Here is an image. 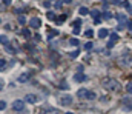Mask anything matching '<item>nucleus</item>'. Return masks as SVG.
Segmentation results:
<instances>
[{
  "label": "nucleus",
  "instance_id": "2",
  "mask_svg": "<svg viewBox=\"0 0 132 114\" xmlns=\"http://www.w3.org/2000/svg\"><path fill=\"white\" fill-rule=\"evenodd\" d=\"M118 65L121 66V68L132 66V56L131 54H123L121 57H118Z\"/></svg>",
  "mask_w": 132,
  "mask_h": 114
},
{
  "label": "nucleus",
  "instance_id": "12",
  "mask_svg": "<svg viewBox=\"0 0 132 114\" xmlns=\"http://www.w3.org/2000/svg\"><path fill=\"white\" fill-rule=\"evenodd\" d=\"M126 19H128V17H126L124 14H117V20H118L120 25H123L124 22H126Z\"/></svg>",
  "mask_w": 132,
  "mask_h": 114
},
{
  "label": "nucleus",
  "instance_id": "33",
  "mask_svg": "<svg viewBox=\"0 0 132 114\" xmlns=\"http://www.w3.org/2000/svg\"><path fill=\"white\" fill-rule=\"evenodd\" d=\"M126 26H128V29L132 32V20H128V25H126Z\"/></svg>",
  "mask_w": 132,
  "mask_h": 114
},
{
  "label": "nucleus",
  "instance_id": "11",
  "mask_svg": "<svg viewBox=\"0 0 132 114\" xmlns=\"http://www.w3.org/2000/svg\"><path fill=\"white\" fill-rule=\"evenodd\" d=\"M78 14L80 15H88V14H91V11L86 8V6H80L78 8Z\"/></svg>",
  "mask_w": 132,
  "mask_h": 114
},
{
  "label": "nucleus",
  "instance_id": "14",
  "mask_svg": "<svg viewBox=\"0 0 132 114\" xmlns=\"http://www.w3.org/2000/svg\"><path fill=\"white\" fill-rule=\"evenodd\" d=\"M109 37H111V42H114V43L118 40V34L117 32H111V34H109Z\"/></svg>",
  "mask_w": 132,
  "mask_h": 114
},
{
  "label": "nucleus",
  "instance_id": "17",
  "mask_svg": "<svg viewBox=\"0 0 132 114\" xmlns=\"http://www.w3.org/2000/svg\"><path fill=\"white\" fill-rule=\"evenodd\" d=\"M3 48H5V49H6V51H8V53H9V54H14V53H15V49H14L12 46H11V45H5V46H3Z\"/></svg>",
  "mask_w": 132,
  "mask_h": 114
},
{
  "label": "nucleus",
  "instance_id": "35",
  "mask_svg": "<svg viewBox=\"0 0 132 114\" xmlns=\"http://www.w3.org/2000/svg\"><path fill=\"white\" fill-rule=\"evenodd\" d=\"M59 34V31H51V34H49V39H52L54 36H57Z\"/></svg>",
  "mask_w": 132,
  "mask_h": 114
},
{
  "label": "nucleus",
  "instance_id": "7",
  "mask_svg": "<svg viewBox=\"0 0 132 114\" xmlns=\"http://www.w3.org/2000/svg\"><path fill=\"white\" fill-rule=\"evenodd\" d=\"M38 100H40V97L34 96V94H26V97H25V102H28V103H36Z\"/></svg>",
  "mask_w": 132,
  "mask_h": 114
},
{
  "label": "nucleus",
  "instance_id": "37",
  "mask_svg": "<svg viewBox=\"0 0 132 114\" xmlns=\"http://www.w3.org/2000/svg\"><path fill=\"white\" fill-rule=\"evenodd\" d=\"M43 6H45V8H49V6H51V3H49V0H46V2H43Z\"/></svg>",
  "mask_w": 132,
  "mask_h": 114
},
{
  "label": "nucleus",
  "instance_id": "26",
  "mask_svg": "<svg viewBox=\"0 0 132 114\" xmlns=\"http://www.w3.org/2000/svg\"><path fill=\"white\" fill-rule=\"evenodd\" d=\"M95 97H97V96H95L94 91H89V96H88V99H86V100H94Z\"/></svg>",
  "mask_w": 132,
  "mask_h": 114
},
{
  "label": "nucleus",
  "instance_id": "6",
  "mask_svg": "<svg viewBox=\"0 0 132 114\" xmlns=\"http://www.w3.org/2000/svg\"><path fill=\"white\" fill-rule=\"evenodd\" d=\"M77 96H78V99H88V96H89V89H86V88H80L77 91Z\"/></svg>",
  "mask_w": 132,
  "mask_h": 114
},
{
  "label": "nucleus",
  "instance_id": "40",
  "mask_svg": "<svg viewBox=\"0 0 132 114\" xmlns=\"http://www.w3.org/2000/svg\"><path fill=\"white\" fill-rule=\"evenodd\" d=\"M111 2H112V3H120L121 0H111Z\"/></svg>",
  "mask_w": 132,
  "mask_h": 114
},
{
  "label": "nucleus",
  "instance_id": "21",
  "mask_svg": "<svg viewBox=\"0 0 132 114\" xmlns=\"http://www.w3.org/2000/svg\"><path fill=\"white\" fill-rule=\"evenodd\" d=\"M92 48H94V43H92V42H88V43H84V49H86V51H91Z\"/></svg>",
  "mask_w": 132,
  "mask_h": 114
},
{
  "label": "nucleus",
  "instance_id": "29",
  "mask_svg": "<svg viewBox=\"0 0 132 114\" xmlns=\"http://www.w3.org/2000/svg\"><path fill=\"white\" fill-rule=\"evenodd\" d=\"M126 91H128L129 94H132V82H129L128 85H126Z\"/></svg>",
  "mask_w": 132,
  "mask_h": 114
},
{
  "label": "nucleus",
  "instance_id": "3",
  "mask_svg": "<svg viewBox=\"0 0 132 114\" xmlns=\"http://www.w3.org/2000/svg\"><path fill=\"white\" fill-rule=\"evenodd\" d=\"M72 103V96L71 94H63L61 97H60V105L61 106H68V105H71Z\"/></svg>",
  "mask_w": 132,
  "mask_h": 114
},
{
  "label": "nucleus",
  "instance_id": "20",
  "mask_svg": "<svg viewBox=\"0 0 132 114\" xmlns=\"http://www.w3.org/2000/svg\"><path fill=\"white\" fill-rule=\"evenodd\" d=\"M0 42H2L3 46H5V45H8V39H6V36H5V34H2V36H0Z\"/></svg>",
  "mask_w": 132,
  "mask_h": 114
},
{
  "label": "nucleus",
  "instance_id": "5",
  "mask_svg": "<svg viewBox=\"0 0 132 114\" xmlns=\"http://www.w3.org/2000/svg\"><path fill=\"white\" fill-rule=\"evenodd\" d=\"M29 25H31V28H34V29H38V28L42 26V20H40L38 17H32V19L29 20Z\"/></svg>",
  "mask_w": 132,
  "mask_h": 114
},
{
  "label": "nucleus",
  "instance_id": "22",
  "mask_svg": "<svg viewBox=\"0 0 132 114\" xmlns=\"http://www.w3.org/2000/svg\"><path fill=\"white\" fill-rule=\"evenodd\" d=\"M69 45L71 46H77V45H80V42L77 40V39H69Z\"/></svg>",
  "mask_w": 132,
  "mask_h": 114
},
{
  "label": "nucleus",
  "instance_id": "30",
  "mask_svg": "<svg viewBox=\"0 0 132 114\" xmlns=\"http://www.w3.org/2000/svg\"><path fill=\"white\" fill-rule=\"evenodd\" d=\"M124 6H126V9L129 11V14H132V5H129L128 2H124Z\"/></svg>",
  "mask_w": 132,
  "mask_h": 114
},
{
  "label": "nucleus",
  "instance_id": "23",
  "mask_svg": "<svg viewBox=\"0 0 132 114\" xmlns=\"http://www.w3.org/2000/svg\"><path fill=\"white\" fill-rule=\"evenodd\" d=\"M19 23H20V25H25V23H26V17H25V15H22V14L19 15Z\"/></svg>",
  "mask_w": 132,
  "mask_h": 114
},
{
  "label": "nucleus",
  "instance_id": "42",
  "mask_svg": "<svg viewBox=\"0 0 132 114\" xmlns=\"http://www.w3.org/2000/svg\"><path fill=\"white\" fill-rule=\"evenodd\" d=\"M66 114H74V113H66Z\"/></svg>",
  "mask_w": 132,
  "mask_h": 114
},
{
  "label": "nucleus",
  "instance_id": "19",
  "mask_svg": "<svg viewBox=\"0 0 132 114\" xmlns=\"http://www.w3.org/2000/svg\"><path fill=\"white\" fill-rule=\"evenodd\" d=\"M80 56V51L77 49V51H72V53H69V57L71 59H77V57Z\"/></svg>",
  "mask_w": 132,
  "mask_h": 114
},
{
  "label": "nucleus",
  "instance_id": "13",
  "mask_svg": "<svg viewBox=\"0 0 132 114\" xmlns=\"http://www.w3.org/2000/svg\"><path fill=\"white\" fill-rule=\"evenodd\" d=\"M91 15H92L94 19H101V14H100L98 9H92V11H91Z\"/></svg>",
  "mask_w": 132,
  "mask_h": 114
},
{
  "label": "nucleus",
  "instance_id": "8",
  "mask_svg": "<svg viewBox=\"0 0 132 114\" xmlns=\"http://www.w3.org/2000/svg\"><path fill=\"white\" fill-rule=\"evenodd\" d=\"M29 77H31L29 72H23V74H20V76H19L17 82H19V83H25V82H28V79H29Z\"/></svg>",
  "mask_w": 132,
  "mask_h": 114
},
{
  "label": "nucleus",
  "instance_id": "9",
  "mask_svg": "<svg viewBox=\"0 0 132 114\" xmlns=\"http://www.w3.org/2000/svg\"><path fill=\"white\" fill-rule=\"evenodd\" d=\"M74 80H75V82H83V80H86V76L83 74V71H78L75 76H74Z\"/></svg>",
  "mask_w": 132,
  "mask_h": 114
},
{
  "label": "nucleus",
  "instance_id": "31",
  "mask_svg": "<svg viewBox=\"0 0 132 114\" xmlns=\"http://www.w3.org/2000/svg\"><path fill=\"white\" fill-rule=\"evenodd\" d=\"M22 32H23V36H25V37H31V31H29V29H23Z\"/></svg>",
  "mask_w": 132,
  "mask_h": 114
},
{
  "label": "nucleus",
  "instance_id": "28",
  "mask_svg": "<svg viewBox=\"0 0 132 114\" xmlns=\"http://www.w3.org/2000/svg\"><path fill=\"white\" fill-rule=\"evenodd\" d=\"M6 102H5V100H2V102H0V110H2V111H5V110H6Z\"/></svg>",
  "mask_w": 132,
  "mask_h": 114
},
{
  "label": "nucleus",
  "instance_id": "1",
  "mask_svg": "<svg viewBox=\"0 0 132 114\" xmlns=\"http://www.w3.org/2000/svg\"><path fill=\"white\" fill-rule=\"evenodd\" d=\"M101 85L105 89H109V91H118L120 89V82H117L115 79H111V77H106L101 80Z\"/></svg>",
  "mask_w": 132,
  "mask_h": 114
},
{
  "label": "nucleus",
  "instance_id": "27",
  "mask_svg": "<svg viewBox=\"0 0 132 114\" xmlns=\"http://www.w3.org/2000/svg\"><path fill=\"white\" fill-rule=\"evenodd\" d=\"M84 36L88 37V39H91V37L94 36V31H92V29H88V31H84Z\"/></svg>",
  "mask_w": 132,
  "mask_h": 114
},
{
  "label": "nucleus",
  "instance_id": "39",
  "mask_svg": "<svg viewBox=\"0 0 132 114\" xmlns=\"http://www.w3.org/2000/svg\"><path fill=\"white\" fill-rule=\"evenodd\" d=\"M100 22H101V19H94V23L95 25H100Z\"/></svg>",
  "mask_w": 132,
  "mask_h": 114
},
{
  "label": "nucleus",
  "instance_id": "15",
  "mask_svg": "<svg viewBox=\"0 0 132 114\" xmlns=\"http://www.w3.org/2000/svg\"><path fill=\"white\" fill-rule=\"evenodd\" d=\"M103 19H105V20H111V19H112V13L105 11V13H103Z\"/></svg>",
  "mask_w": 132,
  "mask_h": 114
},
{
  "label": "nucleus",
  "instance_id": "34",
  "mask_svg": "<svg viewBox=\"0 0 132 114\" xmlns=\"http://www.w3.org/2000/svg\"><path fill=\"white\" fill-rule=\"evenodd\" d=\"M72 34H74V36H78V34H80V28H74Z\"/></svg>",
  "mask_w": 132,
  "mask_h": 114
},
{
  "label": "nucleus",
  "instance_id": "41",
  "mask_svg": "<svg viewBox=\"0 0 132 114\" xmlns=\"http://www.w3.org/2000/svg\"><path fill=\"white\" fill-rule=\"evenodd\" d=\"M63 2H65V3H71L72 0H63Z\"/></svg>",
  "mask_w": 132,
  "mask_h": 114
},
{
  "label": "nucleus",
  "instance_id": "16",
  "mask_svg": "<svg viewBox=\"0 0 132 114\" xmlns=\"http://www.w3.org/2000/svg\"><path fill=\"white\" fill-rule=\"evenodd\" d=\"M66 19H68V14H61V15L57 17V22H59V23H63V22H65Z\"/></svg>",
  "mask_w": 132,
  "mask_h": 114
},
{
  "label": "nucleus",
  "instance_id": "36",
  "mask_svg": "<svg viewBox=\"0 0 132 114\" xmlns=\"http://www.w3.org/2000/svg\"><path fill=\"white\" fill-rule=\"evenodd\" d=\"M11 2H12V0H3V6H8V5H11Z\"/></svg>",
  "mask_w": 132,
  "mask_h": 114
},
{
  "label": "nucleus",
  "instance_id": "25",
  "mask_svg": "<svg viewBox=\"0 0 132 114\" xmlns=\"http://www.w3.org/2000/svg\"><path fill=\"white\" fill-rule=\"evenodd\" d=\"M46 17H48L49 20H54V19H55V14L52 13V11H48V13H46Z\"/></svg>",
  "mask_w": 132,
  "mask_h": 114
},
{
  "label": "nucleus",
  "instance_id": "10",
  "mask_svg": "<svg viewBox=\"0 0 132 114\" xmlns=\"http://www.w3.org/2000/svg\"><path fill=\"white\" fill-rule=\"evenodd\" d=\"M109 36V29H106V28H101V29L98 31V37L100 39H106Z\"/></svg>",
  "mask_w": 132,
  "mask_h": 114
},
{
  "label": "nucleus",
  "instance_id": "18",
  "mask_svg": "<svg viewBox=\"0 0 132 114\" xmlns=\"http://www.w3.org/2000/svg\"><path fill=\"white\" fill-rule=\"evenodd\" d=\"M0 68H2V71H5V70H6V60H5L3 57L0 59Z\"/></svg>",
  "mask_w": 132,
  "mask_h": 114
},
{
  "label": "nucleus",
  "instance_id": "38",
  "mask_svg": "<svg viewBox=\"0 0 132 114\" xmlns=\"http://www.w3.org/2000/svg\"><path fill=\"white\" fill-rule=\"evenodd\" d=\"M22 13H23V9H22V8H17L15 9V14H22Z\"/></svg>",
  "mask_w": 132,
  "mask_h": 114
},
{
  "label": "nucleus",
  "instance_id": "32",
  "mask_svg": "<svg viewBox=\"0 0 132 114\" xmlns=\"http://www.w3.org/2000/svg\"><path fill=\"white\" fill-rule=\"evenodd\" d=\"M61 5H63V2H55L54 3V8L57 9V8H61Z\"/></svg>",
  "mask_w": 132,
  "mask_h": 114
},
{
  "label": "nucleus",
  "instance_id": "4",
  "mask_svg": "<svg viewBox=\"0 0 132 114\" xmlns=\"http://www.w3.org/2000/svg\"><path fill=\"white\" fill-rule=\"evenodd\" d=\"M12 110L14 111H23L25 110V100H14V103H12Z\"/></svg>",
  "mask_w": 132,
  "mask_h": 114
},
{
  "label": "nucleus",
  "instance_id": "24",
  "mask_svg": "<svg viewBox=\"0 0 132 114\" xmlns=\"http://www.w3.org/2000/svg\"><path fill=\"white\" fill-rule=\"evenodd\" d=\"M82 23H83V22L78 19V20H75V22L72 23V26H74V28H82Z\"/></svg>",
  "mask_w": 132,
  "mask_h": 114
}]
</instances>
